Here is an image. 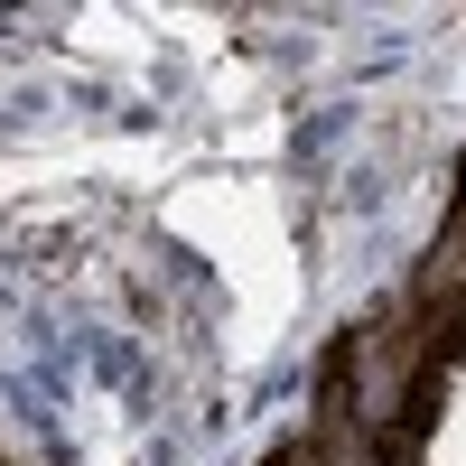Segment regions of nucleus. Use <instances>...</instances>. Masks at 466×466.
Here are the masks:
<instances>
[{
	"label": "nucleus",
	"mask_w": 466,
	"mask_h": 466,
	"mask_svg": "<svg viewBox=\"0 0 466 466\" xmlns=\"http://www.w3.org/2000/svg\"><path fill=\"white\" fill-rule=\"evenodd\" d=\"M308 457H318V466H392V448H382V439H373V430H364V420L345 410L336 392H318V430H308Z\"/></svg>",
	"instance_id": "obj_1"
}]
</instances>
